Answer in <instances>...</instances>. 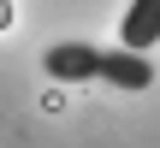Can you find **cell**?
Wrapping results in <instances>:
<instances>
[{
  "label": "cell",
  "mask_w": 160,
  "mask_h": 148,
  "mask_svg": "<svg viewBox=\"0 0 160 148\" xmlns=\"http://www.w3.org/2000/svg\"><path fill=\"white\" fill-rule=\"evenodd\" d=\"M95 77L113 83V89H148V83H154V59L137 53V47H101Z\"/></svg>",
  "instance_id": "1"
},
{
  "label": "cell",
  "mask_w": 160,
  "mask_h": 148,
  "mask_svg": "<svg viewBox=\"0 0 160 148\" xmlns=\"http://www.w3.org/2000/svg\"><path fill=\"white\" fill-rule=\"evenodd\" d=\"M95 59H101V47L59 42V47H48V77L53 83H95Z\"/></svg>",
  "instance_id": "2"
},
{
  "label": "cell",
  "mask_w": 160,
  "mask_h": 148,
  "mask_svg": "<svg viewBox=\"0 0 160 148\" xmlns=\"http://www.w3.org/2000/svg\"><path fill=\"white\" fill-rule=\"evenodd\" d=\"M154 42H160V0H131V12H125V24H119V47L148 53Z\"/></svg>",
  "instance_id": "3"
}]
</instances>
